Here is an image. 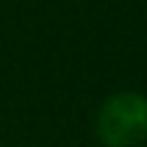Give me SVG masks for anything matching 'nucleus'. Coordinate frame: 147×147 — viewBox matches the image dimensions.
Masks as SVG:
<instances>
[{"label": "nucleus", "instance_id": "f257e3e1", "mask_svg": "<svg viewBox=\"0 0 147 147\" xmlns=\"http://www.w3.org/2000/svg\"><path fill=\"white\" fill-rule=\"evenodd\" d=\"M96 134L103 147H140L147 142V96L119 90L96 114Z\"/></svg>", "mask_w": 147, "mask_h": 147}]
</instances>
